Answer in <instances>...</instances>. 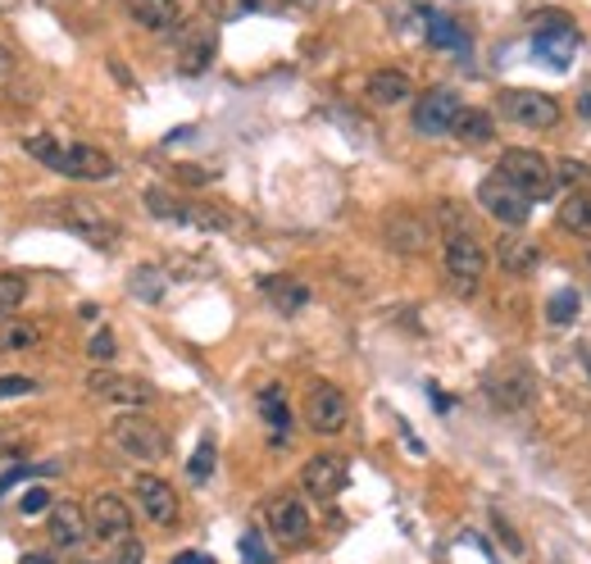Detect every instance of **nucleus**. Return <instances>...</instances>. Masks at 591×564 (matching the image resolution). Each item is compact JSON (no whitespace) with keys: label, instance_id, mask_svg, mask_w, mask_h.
I'll return each mask as SVG.
<instances>
[{"label":"nucleus","instance_id":"obj_1","mask_svg":"<svg viewBox=\"0 0 591 564\" xmlns=\"http://www.w3.org/2000/svg\"><path fill=\"white\" fill-rule=\"evenodd\" d=\"M501 174L510 187H518L528 201H547L555 192V164L541 155V151H528V146H510L501 155Z\"/></svg>","mask_w":591,"mask_h":564},{"label":"nucleus","instance_id":"obj_2","mask_svg":"<svg viewBox=\"0 0 591 564\" xmlns=\"http://www.w3.org/2000/svg\"><path fill=\"white\" fill-rule=\"evenodd\" d=\"M487 273V251L478 246L473 232H446V282L455 296H473L483 287Z\"/></svg>","mask_w":591,"mask_h":564},{"label":"nucleus","instance_id":"obj_3","mask_svg":"<svg viewBox=\"0 0 591 564\" xmlns=\"http://www.w3.org/2000/svg\"><path fill=\"white\" fill-rule=\"evenodd\" d=\"M146 209L164 223H182V228H196V232H228L232 228V215H223V209L205 205V201H178L169 192H159V187L146 192Z\"/></svg>","mask_w":591,"mask_h":564},{"label":"nucleus","instance_id":"obj_4","mask_svg":"<svg viewBox=\"0 0 591 564\" xmlns=\"http://www.w3.org/2000/svg\"><path fill=\"white\" fill-rule=\"evenodd\" d=\"M483 387H487L496 410H528L537 396V373L524 360H501L496 369H487Z\"/></svg>","mask_w":591,"mask_h":564},{"label":"nucleus","instance_id":"obj_5","mask_svg":"<svg viewBox=\"0 0 591 564\" xmlns=\"http://www.w3.org/2000/svg\"><path fill=\"white\" fill-rule=\"evenodd\" d=\"M110 441L118 456H132V460H164V451H169V437H164L159 423L141 419L132 410L110 423Z\"/></svg>","mask_w":591,"mask_h":564},{"label":"nucleus","instance_id":"obj_6","mask_svg":"<svg viewBox=\"0 0 591 564\" xmlns=\"http://www.w3.org/2000/svg\"><path fill=\"white\" fill-rule=\"evenodd\" d=\"M501 114L518 128L547 132V128L560 124V101L547 97V91H532V87H505L501 91Z\"/></svg>","mask_w":591,"mask_h":564},{"label":"nucleus","instance_id":"obj_7","mask_svg":"<svg viewBox=\"0 0 591 564\" xmlns=\"http://www.w3.org/2000/svg\"><path fill=\"white\" fill-rule=\"evenodd\" d=\"M478 205L487 209L496 223H505V228H524L528 215H532V201L518 192V187H510L501 174H491V178L478 182Z\"/></svg>","mask_w":591,"mask_h":564},{"label":"nucleus","instance_id":"obj_8","mask_svg":"<svg viewBox=\"0 0 591 564\" xmlns=\"http://www.w3.org/2000/svg\"><path fill=\"white\" fill-rule=\"evenodd\" d=\"M60 223L68 228V232H78L82 242H91V246H101V251H110L114 242H118V223L105 215L101 205H91V201H64L60 205Z\"/></svg>","mask_w":591,"mask_h":564},{"label":"nucleus","instance_id":"obj_9","mask_svg":"<svg viewBox=\"0 0 591 564\" xmlns=\"http://www.w3.org/2000/svg\"><path fill=\"white\" fill-rule=\"evenodd\" d=\"M265 520H269V533L278 537L282 547H292V551L310 542V533H314L310 505H305L300 497H273L269 510H265Z\"/></svg>","mask_w":591,"mask_h":564},{"label":"nucleus","instance_id":"obj_10","mask_svg":"<svg viewBox=\"0 0 591 564\" xmlns=\"http://www.w3.org/2000/svg\"><path fill=\"white\" fill-rule=\"evenodd\" d=\"M346 419H350L346 392L333 387V383H314L310 396H305V423H310L314 433H323V437H337L346 428Z\"/></svg>","mask_w":591,"mask_h":564},{"label":"nucleus","instance_id":"obj_11","mask_svg":"<svg viewBox=\"0 0 591 564\" xmlns=\"http://www.w3.org/2000/svg\"><path fill=\"white\" fill-rule=\"evenodd\" d=\"M460 110H464V101L455 97L451 87H433V91H423L419 105H414V128L423 137H446V132L455 128Z\"/></svg>","mask_w":591,"mask_h":564},{"label":"nucleus","instance_id":"obj_12","mask_svg":"<svg viewBox=\"0 0 591 564\" xmlns=\"http://www.w3.org/2000/svg\"><path fill=\"white\" fill-rule=\"evenodd\" d=\"M87 524L91 533L101 537V542H128L132 537V510L124 497H114V491H101L97 501L87 510Z\"/></svg>","mask_w":591,"mask_h":564},{"label":"nucleus","instance_id":"obj_13","mask_svg":"<svg viewBox=\"0 0 591 564\" xmlns=\"http://www.w3.org/2000/svg\"><path fill=\"white\" fill-rule=\"evenodd\" d=\"M383 242L396 255H423L433 246V228H428V219L410 215V209H396V215L383 219Z\"/></svg>","mask_w":591,"mask_h":564},{"label":"nucleus","instance_id":"obj_14","mask_svg":"<svg viewBox=\"0 0 591 564\" xmlns=\"http://www.w3.org/2000/svg\"><path fill=\"white\" fill-rule=\"evenodd\" d=\"M578 51V28L564 14H541L537 23V55H547L555 68H569Z\"/></svg>","mask_w":591,"mask_h":564},{"label":"nucleus","instance_id":"obj_15","mask_svg":"<svg viewBox=\"0 0 591 564\" xmlns=\"http://www.w3.org/2000/svg\"><path fill=\"white\" fill-rule=\"evenodd\" d=\"M87 387L97 392L101 401H114V406H124V410H141V406L155 401V387L141 383V379H128V373H91Z\"/></svg>","mask_w":591,"mask_h":564},{"label":"nucleus","instance_id":"obj_16","mask_svg":"<svg viewBox=\"0 0 591 564\" xmlns=\"http://www.w3.org/2000/svg\"><path fill=\"white\" fill-rule=\"evenodd\" d=\"M346 478H350V469L342 456H314L310 464L300 469V487L310 491L314 501H333L346 491Z\"/></svg>","mask_w":591,"mask_h":564},{"label":"nucleus","instance_id":"obj_17","mask_svg":"<svg viewBox=\"0 0 591 564\" xmlns=\"http://www.w3.org/2000/svg\"><path fill=\"white\" fill-rule=\"evenodd\" d=\"M137 505L146 510V520L151 524H159V528H169L174 520H178V491L164 483V478H155V474H141L137 483Z\"/></svg>","mask_w":591,"mask_h":564},{"label":"nucleus","instance_id":"obj_18","mask_svg":"<svg viewBox=\"0 0 591 564\" xmlns=\"http://www.w3.org/2000/svg\"><path fill=\"white\" fill-rule=\"evenodd\" d=\"M55 174L78 178V182H101V178L114 174V159L101 146H87V141H78V146H64V159H60Z\"/></svg>","mask_w":591,"mask_h":564},{"label":"nucleus","instance_id":"obj_19","mask_svg":"<svg viewBox=\"0 0 591 564\" xmlns=\"http://www.w3.org/2000/svg\"><path fill=\"white\" fill-rule=\"evenodd\" d=\"M91 537V524H87V510L78 501H55L51 505V542L55 547H82Z\"/></svg>","mask_w":591,"mask_h":564},{"label":"nucleus","instance_id":"obj_20","mask_svg":"<svg viewBox=\"0 0 591 564\" xmlns=\"http://www.w3.org/2000/svg\"><path fill=\"white\" fill-rule=\"evenodd\" d=\"M128 14L137 28H146V33H174L182 23L178 0H128Z\"/></svg>","mask_w":591,"mask_h":564},{"label":"nucleus","instance_id":"obj_21","mask_svg":"<svg viewBox=\"0 0 591 564\" xmlns=\"http://www.w3.org/2000/svg\"><path fill=\"white\" fill-rule=\"evenodd\" d=\"M496 260H501L505 273L524 278V273H532V269L541 265V246H537L532 238H518V232H510V238L496 242Z\"/></svg>","mask_w":591,"mask_h":564},{"label":"nucleus","instance_id":"obj_22","mask_svg":"<svg viewBox=\"0 0 591 564\" xmlns=\"http://www.w3.org/2000/svg\"><path fill=\"white\" fill-rule=\"evenodd\" d=\"M259 287H265V296L273 300V310H278V315H300L305 305H310V287H305L300 278L273 273V278H265V282H259Z\"/></svg>","mask_w":591,"mask_h":564},{"label":"nucleus","instance_id":"obj_23","mask_svg":"<svg viewBox=\"0 0 591 564\" xmlns=\"http://www.w3.org/2000/svg\"><path fill=\"white\" fill-rule=\"evenodd\" d=\"M364 91H369V101H373V105H400V101H410L414 82H410L406 74H400V68H377Z\"/></svg>","mask_w":591,"mask_h":564},{"label":"nucleus","instance_id":"obj_24","mask_svg":"<svg viewBox=\"0 0 591 564\" xmlns=\"http://www.w3.org/2000/svg\"><path fill=\"white\" fill-rule=\"evenodd\" d=\"M209 64H215V37H187L182 51H178V74L196 78V74H205Z\"/></svg>","mask_w":591,"mask_h":564},{"label":"nucleus","instance_id":"obj_25","mask_svg":"<svg viewBox=\"0 0 591 564\" xmlns=\"http://www.w3.org/2000/svg\"><path fill=\"white\" fill-rule=\"evenodd\" d=\"M560 228L578 232V238H591V192H569L560 201Z\"/></svg>","mask_w":591,"mask_h":564},{"label":"nucleus","instance_id":"obj_26","mask_svg":"<svg viewBox=\"0 0 591 564\" xmlns=\"http://www.w3.org/2000/svg\"><path fill=\"white\" fill-rule=\"evenodd\" d=\"M428 41L441 46V51H455V55L468 51V33L460 28L455 18H446V14H428Z\"/></svg>","mask_w":591,"mask_h":564},{"label":"nucleus","instance_id":"obj_27","mask_svg":"<svg viewBox=\"0 0 591 564\" xmlns=\"http://www.w3.org/2000/svg\"><path fill=\"white\" fill-rule=\"evenodd\" d=\"M464 146H483V141H491L496 137V128H491V114L487 110H460V119H455V128H451Z\"/></svg>","mask_w":591,"mask_h":564},{"label":"nucleus","instance_id":"obj_28","mask_svg":"<svg viewBox=\"0 0 591 564\" xmlns=\"http://www.w3.org/2000/svg\"><path fill=\"white\" fill-rule=\"evenodd\" d=\"M41 346V328L28 319H5L0 323V350H37Z\"/></svg>","mask_w":591,"mask_h":564},{"label":"nucleus","instance_id":"obj_29","mask_svg":"<svg viewBox=\"0 0 591 564\" xmlns=\"http://www.w3.org/2000/svg\"><path fill=\"white\" fill-rule=\"evenodd\" d=\"M259 414L269 419V428H273V433H287L292 414H287V396H282V387H278V383H269L265 392H259Z\"/></svg>","mask_w":591,"mask_h":564},{"label":"nucleus","instance_id":"obj_30","mask_svg":"<svg viewBox=\"0 0 591 564\" xmlns=\"http://www.w3.org/2000/svg\"><path fill=\"white\" fill-rule=\"evenodd\" d=\"M23 296H28V278H23V273H0V323L18 315Z\"/></svg>","mask_w":591,"mask_h":564},{"label":"nucleus","instance_id":"obj_31","mask_svg":"<svg viewBox=\"0 0 591 564\" xmlns=\"http://www.w3.org/2000/svg\"><path fill=\"white\" fill-rule=\"evenodd\" d=\"M578 310H582V296H578V287H564V292H555V296L547 300V319H551L555 328L574 323V319H578Z\"/></svg>","mask_w":591,"mask_h":564},{"label":"nucleus","instance_id":"obj_32","mask_svg":"<svg viewBox=\"0 0 591 564\" xmlns=\"http://www.w3.org/2000/svg\"><path fill=\"white\" fill-rule=\"evenodd\" d=\"M255 10H265V0H205V14L209 18H246Z\"/></svg>","mask_w":591,"mask_h":564},{"label":"nucleus","instance_id":"obj_33","mask_svg":"<svg viewBox=\"0 0 591 564\" xmlns=\"http://www.w3.org/2000/svg\"><path fill=\"white\" fill-rule=\"evenodd\" d=\"M551 164H555V182L574 187V192H587V187H591V169L582 159H551Z\"/></svg>","mask_w":591,"mask_h":564},{"label":"nucleus","instance_id":"obj_34","mask_svg":"<svg viewBox=\"0 0 591 564\" xmlns=\"http://www.w3.org/2000/svg\"><path fill=\"white\" fill-rule=\"evenodd\" d=\"M28 155H37V159L46 164V169H60L64 146H60V141H55L51 132H33V137H28Z\"/></svg>","mask_w":591,"mask_h":564},{"label":"nucleus","instance_id":"obj_35","mask_svg":"<svg viewBox=\"0 0 591 564\" xmlns=\"http://www.w3.org/2000/svg\"><path fill=\"white\" fill-rule=\"evenodd\" d=\"M132 292L141 300H164V273L159 269H137L132 273Z\"/></svg>","mask_w":591,"mask_h":564},{"label":"nucleus","instance_id":"obj_36","mask_svg":"<svg viewBox=\"0 0 591 564\" xmlns=\"http://www.w3.org/2000/svg\"><path fill=\"white\" fill-rule=\"evenodd\" d=\"M187 474H192L196 483H205L209 474H215V441H209V437L196 446V456H192V464H187Z\"/></svg>","mask_w":591,"mask_h":564},{"label":"nucleus","instance_id":"obj_37","mask_svg":"<svg viewBox=\"0 0 591 564\" xmlns=\"http://www.w3.org/2000/svg\"><path fill=\"white\" fill-rule=\"evenodd\" d=\"M51 505H55V491L51 487H28V491H23V501H18L23 514H46Z\"/></svg>","mask_w":591,"mask_h":564},{"label":"nucleus","instance_id":"obj_38","mask_svg":"<svg viewBox=\"0 0 591 564\" xmlns=\"http://www.w3.org/2000/svg\"><path fill=\"white\" fill-rule=\"evenodd\" d=\"M28 392H37V383L28 379V373H5V379H0V401H10V396H28Z\"/></svg>","mask_w":591,"mask_h":564},{"label":"nucleus","instance_id":"obj_39","mask_svg":"<svg viewBox=\"0 0 591 564\" xmlns=\"http://www.w3.org/2000/svg\"><path fill=\"white\" fill-rule=\"evenodd\" d=\"M114 350H118V346H114V333H110V328H101V333L87 342V356H91V360H101V364H105V360H114Z\"/></svg>","mask_w":591,"mask_h":564},{"label":"nucleus","instance_id":"obj_40","mask_svg":"<svg viewBox=\"0 0 591 564\" xmlns=\"http://www.w3.org/2000/svg\"><path fill=\"white\" fill-rule=\"evenodd\" d=\"M242 555H246V564H273V560H269V551H265V542H259V533H255V528L242 537Z\"/></svg>","mask_w":591,"mask_h":564},{"label":"nucleus","instance_id":"obj_41","mask_svg":"<svg viewBox=\"0 0 591 564\" xmlns=\"http://www.w3.org/2000/svg\"><path fill=\"white\" fill-rule=\"evenodd\" d=\"M141 555H146V551H141V542H132V537H128V542H124V547H118L114 564H141Z\"/></svg>","mask_w":591,"mask_h":564},{"label":"nucleus","instance_id":"obj_42","mask_svg":"<svg viewBox=\"0 0 591 564\" xmlns=\"http://www.w3.org/2000/svg\"><path fill=\"white\" fill-rule=\"evenodd\" d=\"M178 178H182V182H192V187H201V182L215 178V169H192V164H178Z\"/></svg>","mask_w":591,"mask_h":564},{"label":"nucleus","instance_id":"obj_43","mask_svg":"<svg viewBox=\"0 0 591 564\" xmlns=\"http://www.w3.org/2000/svg\"><path fill=\"white\" fill-rule=\"evenodd\" d=\"M10 68H14V55H10V46L0 41V74H10Z\"/></svg>","mask_w":591,"mask_h":564},{"label":"nucleus","instance_id":"obj_44","mask_svg":"<svg viewBox=\"0 0 591 564\" xmlns=\"http://www.w3.org/2000/svg\"><path fill=\"white\" fill-rule=\"evenodd\" d=\"M174 564H205V560H201V555H196V551H187V555H178V560H174Z\"/></svg>","mask_w":591,"mask_h":564},{"label":"nucleus","instance_id":"obj_45","mask_svg":"<svg viewBox=\"0 0 591 564\" xmlns=\"http://www.w3.org/2000/svg\"><path fill=\"white\" fill-rule=\"evenodd\" d=\"M582 369H587V379H591V346H582Z\"/></svg>","mask_w":591,"mask_h":564},{"label":"nucleus","instance_id":"obj_46","mask_svg":"<svg viewBox=\"0 0 591 564\" xmlns=\"http://www.w3.org/2000/svg\"><path fill=\"white\" fill-rule=\"evenodd\" d=\"M23 564H51V560H46V555H28V560H23Z\"/></svg>","mask_w":591,"mask_h":564},{"label":"nucleus","instance_id":"obj_47","mask_svg":"<svg viewBox=\"0 0 591 564\" xmlns=\"http://www.w3.org/2000/svg\"><path fill=\"white\" fill-rule=\"evenodd\" d=\"M292 5H300V10H310V5H314V0H292Z\"/></svg>","mask_w":591,"mask_h":564},{"label":"nucleus","instance_id":"obj_48","mask_svg":"<svg viewBox=\"0 0 591 564\" xmlns=\"http://www.w3.org/2000/svg\"><path fill=\"white\" fill-rule=\"evenodd\" d=\"M587 114H591V101H587Z\"/></svg>","mask_w":591,"mask_h":564}]
</instances>
